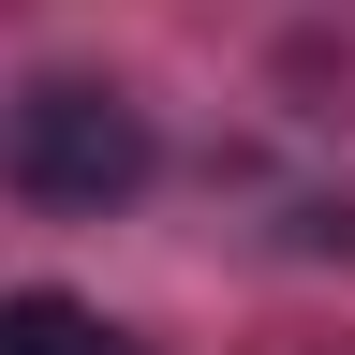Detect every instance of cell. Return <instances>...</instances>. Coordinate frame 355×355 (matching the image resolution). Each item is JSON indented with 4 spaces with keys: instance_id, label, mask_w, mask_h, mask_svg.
Returning a JSON list of instances; mask_svg holds the SVG:
<instances>
[{
    "instance_id": "obj_2",
    "label": "cell",
    "mask_w": 355,
    "mask_h": 355,
    "mask_svg": "<svg viewBox=\"0 0 355 355\" xmlns=\"http://www.w3.org/2000/svg\"><path fill=\"white\" fill-rule=\"evenodd\" d=\"M0 355H104V326L74 296H0Z\"/></svg>"
},
{
    "instance_id": "obj_1",
    "label": "cell",
    "mask_w": 355,
    "mask_h": 355,
    "mask_svg": "<svg viewBox=\"0 0 355 355\" xmlns=\"http://www.w3.org/2000/svg\"><path fill=\"white\" fill-rule=\"evenodd\" d=\"M0 178H15L30 207H74V222H104L148 193V104L104 74H30L15 104H0Z\"/></svg>"
},
{
    "instance_id": "obj_3",
    "label": "cell",
    "mask_w": 355,
    "mask_h": 355,
    "mask_svg": "<svg viewBox=\"0 0 355 355\" xmlns=\"http://www.w3.org/2000/svg\"><path fill=\"white\" fill-rule=\"evenodd\" d=\"M104 355H119V340H104Z\"/></svg>"
}]
</instances>
